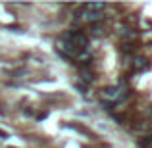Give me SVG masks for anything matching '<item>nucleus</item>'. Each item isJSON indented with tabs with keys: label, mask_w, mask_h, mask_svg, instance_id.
<instances>
[{
	"label": "nucleus",
	"mask_w": 152,
	"mask_h": 148,
	"mask_svg": "<svg viewBox=\"0 0 152 148\" xmlns=\"http://www.w3.org/2000/svg\"><path fill=\"white\" fill-rule=\"evenodd\" d=\"M56 50H58L60 54L64 56V58H77V56L81 54V52L75 48V46L71 44V42L67 41L66 37H62L60 41H56Z\"/></svg>",
	"instance_id": "f03ea898"
},
{
	"label": "nucleus",
	"mask_w": 152,
	"mask_h": 148,
	"mask_svg": "<svg viewBox=\"0 0 152 148\" xmlns=\"http://www.w3.org/2000/svg\"><path fill=\"white\" fill-rule=\"evenodd\" d=\"M64 37H66L79 52H83V50L87 48V42H89V41H87V35L83 33V31H69V33L64 35Z\"/></svg>",
	"instance_id": "7ed1b4c3"
},
{
	"label": "nucleus",
	"mask_w": 152,
	"mask_h": 148,
	"mask_svg": "<svg viewBox=\"0 0 152 148\" xmlns=\"http://www.w3.org/2000/svg\"><path fill=\"white\" fill-rule=\"evenodd\" d=\"M123 96H125V93H123V89H119V87H108V89L102 90V98L106 100V102H119Z\"/></svg>",
	"instance_id": "20e7f679"
},
{
	"label": "nucleus",
	"mask_w": 152,
	"mask_h": 148,
	"mask_svg": "<svg viewBox=\"0 0 152 148\" xmlns=\"http://www.w3.org/2000/svg\"><path fill=\"white\" fill-rule=\"evenodd\" d=\"M104 14V4H98V2H91V4H85L79 12L85 21H98Z\"/></svg>",
	"instance_id": "f257e3e1"
},
{
	"label": "nucleus",
	"mask_w": 152,
	"mask_h": 148,
	"mask_svg": "<svg viewBox=\"0 0 152 148\" xmlns=\"http://www.w3.org/2000/svg\"><path fill=\"white\" fill-rule=\"evenodd\" d=\"M133 67L137 71H145L146 67H148V60H146V58H137V60H135V63H133Z\"/></svg>",
	"instance_id": "39448f33"
}]
</instances>
